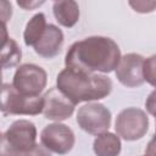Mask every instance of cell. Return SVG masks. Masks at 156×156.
<instances>
[{
	"instance_id": "e0dca14e",
	"label": "cell",
	"mask_w": 156,
	"mask_h": 156,
	"mask_svg": "<svg viewBox=\"0 0 156 156\" xmlns=\"http://www.w3.org/2000/svg\"><path fill=\"white\" fill-rule=\"evenodd\" d=\"M129 5L133 7L134 11L140 12V13H149L156 10V1H129Z\"/></svg>"
},
{
	"instance_id": "4fadbf2b",
	"label": "cell",
	"mask_w": 156,
	"mask_h": 156,
	"mask_svg": "<svg viewBox=\"0 0 156 156\" xmlns=\"http://www.w3.org/2000/svg\"><path fill=\"white\" fill-rule=\"evenodd\" d=\"M121 149L122 144L119 136L110 132L99 134L93 143V150L96 156H118Z\"/></svg>"
},
{
	"instance_id": "9a60e30c",
	"label": "cell",
	"mask_w": 156,
	"mask_h": 156,
	"mask_svg": "<svg viewBox=\"0 0 156 156\" xmlns=\"http://www.w3.org/2000/svg\"><path fill=\"white\" fill-rule=\"evenodd\" d=\"M4 29V40L1 45V66L2 68H11L20 63L22 57L21 48L17 43L6 35V24H2Z\"/></svg>"
},
{
	"instance_id": "7c38bea8",
	"label": "cell",
	"mask_w": 156,
	"mask_h": 156,
	"mask_svg": "<svg viewBox=\"0 0 156 156\" xmlns=\"http://www.w3.org/2000/svg\"><path fill=\"white\" fill-rule=\"evenodd\" d=\"M52 12L56 21L66 28H72L79 20V6L73 0L55 1Z\"/></svg>"
},
{
	"instance_id": "52a82bcc",
	"label": "cell",
	"mask_w": 156,
	"mask_h": 156,
	"mask_svg": "<svg viewBox=\"0 0 156 156\" xmlns=\"http://www.w3.org/2000/svg\"><path fill=\"white\" fill-rule=\"evenodd\" d=\"M77 123L88 134L99 135L108 132L111 126V112L105 105L99 102H88L79 107L77 112Z\"/></svg>"
},
{
	"instance_id": "7a4b0ae2",
	"label": "cell",
	"mask_w": 156,
	"mask_h": 156,
	"mask_svg": "<svg viewBox=\"0 0 156 156\" xmlns=\"http://www.w3.org/2000/svg\"><path fill=\"white\" fill-rule=\"evenodd\" d=\"M56 88L77 105L106 98L112 90V82L105 74L66 67L57 74Z\"/></svg>"
},
{
	"instance_id": "44dd1931",
	"label": "cell",
	"mask_w": 156,
	"mask_h": 156,
	"mask_svg": "<svg viewBox=\"0 0 156 156\" xmlns=\"http://www.w3.org/2000/svg\"><path fill=\"white\" fill-rule=\"evenodd\" d=\"M17 4H18V6H21V7H23V9H26V10H30V9H33V7H35V6H40V5H43L44 4V1H37V2H32V1H17Z\"/></svg>"
},
{
	"instance_id": "7402d4cb",
	"label": "cell",
	"mask_w": 156,
	"mask_h": 156,
	"mask_svg": "<svg viewBox=\"0 0 156 156\" xmlns=\"http://www.w3.org/2000/svg\"><path fill=\"white\" fill-rule=\"evenodd\" d=\"M155 135H156V126H155Z\"/></svg>"
},
{
	"instance_id": "d6986e66",
	"label": "cell",
	"mask_w": 156,
	"mask_h": 156,
	"mask_svg": "<svg viewBox=\"0 0 156 156\" xmlns=\"http://www.w3.org/2000/svg\"><path fill=\"white\" fill-rule=\"evenodd\" d=\"M145 107H146V111L156 118V89L152 90V91L149 94V96L146 98Z\"/></svg>"
},
{
	"instance_id": "8992f818",
	"label": "cell",
	"mask_w": 156,
	"mask_h": 156,
	"mask_svg": "<svg viewBox=\"0 0 156 156\" xmlns=\"http://www.w3.org/2000/svg\"><path fill=\"white\" fill-rule=\"evenodd\" d=\"M46 82L48 74L44 68L34 63H24L16 69L12 85L22 95L39 96L46 87Z\"/></svg>"
},
{
	"instance_id": "ba28073f",
	"label": "cell",
	"mask_w": 156,
	"mask_h": 156,
	"mask_svg": "<svg viewBox=\"0 0 156 156\" xmlns=\"http://www.w3.org/2000/svg\"><path fill=\"white\" fill-rule=\"evenodd\" d=\"M40 141L49 151L57 155H65L73 149L76 138L73 130L68 126L56 122L44 127L40 133Z\"/></svg>"
},
{
	"instance_id": "5bb4252c",
	"label": "cell",
	"mask_w": 156,
	"mask_h": 156,
	"mask_svg": "<svg viewBox=\"0 0 156 156\" xmlns=\"http://www.w3.org/2000/svg\"><path fill=\"white\" fill-rule=\"evenodd\" d=\"M46 26L48 23H46L45 15L43 12L35 13L26 24V28L23 32L24 44L27 46H34L44 34Z\"/></svg>"
},
{
	"instance_id": "277c9868",
	"label": "cell",
	"mask_w": 156,
	"mask_h": 156,
	"mask_svg": "<svg viewBox=\"0 0 156 156\" xmlns=\"http://www.w3.org/2000/svg\"><path fill=\"white\" fill-rule=\"evenodd\" d=\"M43 96H27L18 93L12 84L4 83L1 90V112L4 115H30L43 113Z\"/></svg>"
},
{
	"instance_id": "ac0fdd59",
	"label": "cell",
	"mask_w": 156,
	"mask_h": 156,
	"mask_svg": "<svg viewBox=\"0 0 156 156\" xmlns=\"http://www.w3.org/2000/svg\"><path fill=\"white\" fill-rule=\"evenodd\" d=\"M10 156H51L50 151L44 147L43 145H35L34 147H32L30 150L26 151V152H21V154H16V155H10Z\"/></svg>"
},
{
	"instance_id": "8fae6325",
	"label": "cell",
	"mask_w": 156,
	"mask_h": 156,
	"mask_svg": "<svg viewBox=\"0 0 156 156\" xmlns=\"http://www.w3.org/2000/svg\"><path fill=\"white\" fill-rule=\"evenodd\" d=\"M63 41H65V37L62 30L57 26L49 23L46 26L44 34L33 48L39 56L44 58H52L56 55H58V52L61 51Z\"/></svg>"
},
{
	"instance_id": "ffe728a7",
	"label": "cell",
	"mask_w": 156,
	"mask_h": 156,
	"mask_svg": "<svg viewBox=\"0 0 156 156\" xmlns=\"http://www.w3.org/2000/svg\"><path fill=\"white\" fill-rule=\"evenodd\" d=\"M145 156H156V135H154L152 139L147 143L145 149Z\"/></svg>"
},
{
	"instance_id": "9c48e42d",
	"label": "cell",
	"mask_w": 156,
	"mask_h": 156,
	"mask_svg": "<svg viewBox=\"0 0 156 156\" xmlns=\"http://www.w3.org/2000/svg\"><path fill=\"white\" fill-rule=\"evenodd\" d=\"M144 61L145 58L135 52L126 54L124 56H122L117 68L115 69L118 82L127 88L140 87L145 82Z\"/></svg>"
},
{
	"instance_id": "3957f363",
	"label": "cell",
	"mask_w": 156,
	"mask_h": 156,
	"mask_svg": "<svg viewBox=\"0 0 156 156\" xmlns=\"http://www.w3.org/2000/svg\"><path fill=\"white\" fill-rule=\"evenodd\" d=\"M35 124L28 119H17L2 133L1 155L10 156L26 152L37 145Z\"/></svg>"
},
{
	"instance_id": "6da1fadb",
	"label": "cell",
	"mask_w": 156,
	"mask_h": 156,
	"mask_svg": "<svg viewBox=\"0 0 156 156\" xmlns=\"http://www.w3.org/2000/svg\"><path fill=\"white\" fill-rule=\"evenodd\" d=\"M121 50L115 40L94 35L73 43L66 52V67L88 73H110L121 61Z\"/></svg>"
},
{
	"instance_id": "30bf717a",
	"label": "cell",
	"mask_w": 156,
	"mask_h": 156,
	"mask_svg": "<svg viewBox=\"0 0 156 156\" xmlns=\"http://www.w3.org/2000/svg\"><path fill=\"white\" fill-rule=\"evenodd\" d=\"M43 115L45 118L60 122L69 118L74 112V104L57 88H50L44 95Z\"/></svg>"
},
{
	"instance_id": "2e32d148",
	"label": "cell",
	"mask_w": 156,
	"mask_h": 156,
	"mask_svg": "<svg viewBox=\"0 0 156 156\" xmlns=\"http://www.w3.org/2000/svg\"><path fill=\"white\" fill-rule=\"evenodd\" d=\"M144 79L156 88V55H152L144 61Z\"/></svg>"
},
{
	"instance_id": "5b68a950",
	"label": "cell",
	"mask_w": 156,
	"mask_h": 156,
	"mask_svg": "<svg viewBox=\"0 0 156 156\" xmlns=\"http://www.w3.org/2000/svg\"><path fill=\"white\" fill-rule=\"evenodd\" d=\"M149 129L147 115L136 107H128L122 110L116 118L115 130L118 136L127 141L141 139Z\"/></svg>"
}]
</instances>
